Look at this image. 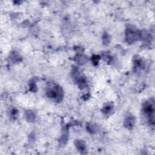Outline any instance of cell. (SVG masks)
Listing matches in <instances>:
<instances>
[{"label":"cell","mask_w":155,"mask_h":155,"mask_svg":"<svg viewBox=\"0 0 155 155\" xmlns=\"http://www.w3.org/2000/svg\"><path fill=\"white\" fill-rule=\"evenodd\" d=\"M144 112L146 115L148 117L149 120L152 124H154V102L151 101L145 103V105L143 107Z\"/></svg>","instance_id":"6da1fadb"},{"label":"cell","mask_w":155,"mask_h":155,"mask_svg":"<svg viewBox=\"0 0 155 155\" xmlns=\"http://www.w3.org/2000/svg\"><path fill=\"white\" fill-rule=\"evenodd\" d=\"M53 88H49L47 91V95L48 97L51 98H57L58 99L62 96V91L61 89L58 87H53Z\"/></svg>","instance_id":"7a4b0ae2"},{"label":"cell","mask_w":155,"mask_h":155,"mask_svg":"<svg viewBox=\"0 0 155 155\" xmlns=\"http://www.w3.org/2000/svg\"><path fill=\"white\" fill-rule=\"evenodd\" d=\"M133 122H134V120L131 118V117H129L126 120V123H127V127L129 126V127H131L133 126Z\"/></svg>","instance_id":"3957f363"}]
</instances>
